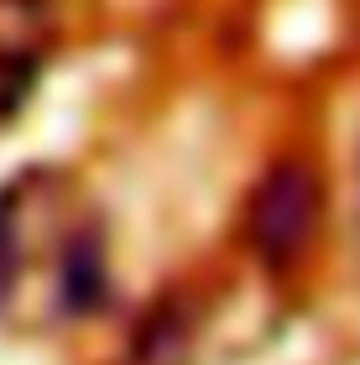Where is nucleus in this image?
I'll return each mask as SVG.
<instances>
[{
    "label": "nucleus",
    "mask_w": 360,
    "mask_h": 365,
    "mask_svg": "<svg viewBox=\"0 0 360 365\" xmlns=\"http://www.w3.org/2000/svg\"><path fill=\"white\" fill-rule=\"evenodd\" d=\"M324 188L303 162H277L251 193V245L267 267H292L319 230Z\"/></svg>",
    "instance_id": "f257e3e1"
},
{
    "label": "nucleus",
    "mask_w": 360,
    "mask_h": 365,
    "mask_svg": "<svg viewBox=\"0 0 360 365\" xmlns=\"http://www.w3.org/2000/svg\"><path fill=\"white\" fill-rule=\"evenodd\" d=\"M11 277H16V235H11L6 209H0V303H6V292H11Z\"/></svg>",
    "instance_id": "f03ea898"
}]
</instances>
